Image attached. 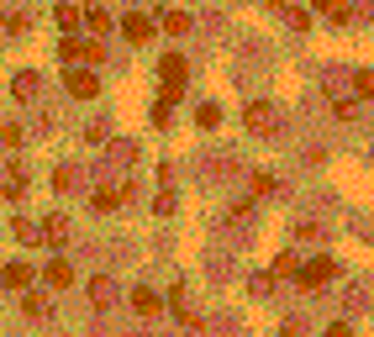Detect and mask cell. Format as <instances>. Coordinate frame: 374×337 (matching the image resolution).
<instances>
[{
  "label": "cell",
  "mask_w": 374,
  "mask_h": 337,
  "mask_svg": "<svg viewBox=\"0 0 374 337\" xmlns=\"http://www.w3.org/2000/svg\"><path fill=\"white\" fill-rule=\"evenodd\" d=\"M311 6H316V11H338L343 0H311Z\"/></svg>",
  "instance_id": "31"
},
{
  "label": "cell",
  "mask_w": 374,
  "mask_h": 337,
  "mask_svg": "<svg viewBox=\"0 0 374 337\" xmlns=\"http://www.w3.org/2000/svg\"><path fill=\"white\" fill-rule=\"evenodd\" d=\"M132 311H137V316H158V311H164V301H158V295L153 290H132Z\"/></svg>",
  "instance_id": "7"
},
{
  "label": "cell",
  "mask_w": 374,
  "mask_h": 337,
  "mask_svg": "<svg viewBox=\"0 0 374 337\" xmlns=\"http://www.w3.org/2000/svg\"><path fill=\"white\" fill-rule=\"evenodd\" d=\"M332 274H338V264H332V259H311V264H306L296 279H301V290H322Z\"/></svg>",
  "instance_id": "2"
},
{
  "label": "cell",
  "mask_w": 374,
  "mask_h": 337,
  "mask_svg": "<svg viewBox=\"0 0 374 337\" xmlns=\"http://www.w3.org/2000/svg\"><path fill=\"white\" fill-rule=\"evenodd\" d=\"M21 311H26V316H48V295H26Z\"/></svg>",
  "instance_id": "20"
},
{
  "label": "cell",
  "mask_w": 374,
  "mask_h": 337,
  "mask_svg": "<svg viewBox=\"0 0 374 337\" xmlns=\"http://www.w3.org/2000/svg\"><path fill=\"white\" fill-rule=\"evenodd\" d=\"M43 279H48V285H53V290H69V285H74V269H69V264H63V259H53V264L43 269Z\"/></svg>",
  "instance_id": "8"
},
{
  "label": "cell",
  "mask_w": 374,
  "mask_h": 337,
  "mask_svg": "<svg viewBox=\"0 0 374 337\" xmlns=\"http://www.w3.org/2000/svg\"><path fill=\"white\" fill-rule=\"evenodd\" d=\"M169 306H175V316L185 321V327H200V316L190 311V301H185V285H175V295H169Z\"/></svg>",
  "instance_id": "10"
},
{
  "label": "cell",
  "mask_w": 374,
  "mask_h": 337,
  "mask_svg": "<svg viewBox=\"0 0 374 337\" xmlns=\"http://www.w3.org/2000/svg\"><path fill=\"white\" fill-rule=\"evenodd\" d=\"M158 26H164L169 37H185V32H190V16H185V11H164V21H158Z\"/></svg>",
  "instance_id": "13"
},
{
  "label": "cell",
  "mask_w": 374,
  "mask_h": 337,
  "mask_svg": "<svg viewBox=\"0 0 374 337\" xmlns=\"http://www.w3.org/2000/svg\"><path fill=\"white\" fill-rule=\"evenodd\" d=\"M116 200H127L122 190H95V195H90V206H95V211H116Z\"/></svg>",
  "instance_id": "18"
},
{
  "label": "cell",
  "mask_w": 374,
  "mask_h": 337,
  "mask_svg": "<svg viewBox=\"0 0 374 337\" xmlns=\"http://www.w3.org/2000/svg\"><path fill=\"white\" fill-rule=\"evenodd\" d=\"M85 26H90V32H95V37H105V32H111V11L90 6V11H85Z\"/></svg>",
  "instance_id": "12"
},
{
  "label": "cell",
  "mask_w": 374,
  "mask_h": 337,
  "mask_svg": "<svg viewBox=\"0 0 374 337\" xmlns=\"http://www.w3.org/2000/svg\"><path fill=\"white\" fill-rule=\"evenodd\" d=\"M21 190H26V180H21V169H11V174H6V195H21Z\"/></svg>",
  "instance_id": "24"
},
{
  "label": "cell",
  "mask_w": 374,
  "mask_h": 337,
  "mask_svg": "<svg viewBox=\"0 0 374 337\" xmlns=\"http://www.w3.org/2000/svg\"><path fill=\"white\" fill-rule=\"evenodd\" d=\"M48 232H43V227H37V222H26V217H16V242H43Z\"/></svg>",
  "instance_id": "15"
},
{
  "label": "cell",
  "mask_w": 374,
  "mask_h": 337,
  "mask_svg": "<svg viewBox=\"0 0 374 337\" xmlns=\"http://www.w3.org/2000/svg\"><path fill=\"white\" fill-rule=\"evenodd\" d=\"M6 32H11V37L26 32V16H21V11H11V16H6Z\"/></svg>",
  "instance_id": "26"
},
{
  "label": "cell",
  "mask_w": 374,
  "mask_h": 337,
  "mask_svg": "<svg viewBox=\"0 0 374 337\" xmlns=\"http://www.w3.org/2000/svg\"><path fill=\"white\" fill-rule=\"evenodd\" d=\"M122 32H127V43H148V37H153V21L142 16V11H127V16H122Z\"/></svg>",
  "instance_id": "5"
},
{
  "label": "cell",
  "mask_w": 374,
  "mask_h": 337,
  "mask_svg": "<svg viewBox=\"0 0 374 337\" xmlns=\"http://www.w3.org/2000/svg\"><path fill=\"white\" fill-rule=\"evenodd\" d=\"M79 21H85V11H79V6H58V26H63V32H74Z\"/></svg>",
  "instance_id": "19"
},
{
  "label": "cell",
  "mask_w": 374,
  "mask_h": 337,
  "mask_svg": "<svg viewBox=\"0 0 374 337\" xmlns=\"http://www.w3.org/2000/svg\"><path fill=\"white\" fill-rule=\"evenodd\" d=\"M111 158L116 164H132V142H111Z\"/></svg>",
  "instance_id": "28"
},
{
  "label": "cell",
  "mask_w": 374,
  "mask_h": 337,
  "mask_svg": "<svg viewBox=\"0 0 374 337\" xmlns=\"http://www.w3.org/2000/svg\"><path fill=\"white\" fill-rule=\"evenodd\" d=\"M274 274H301V259H296V253H279V259H274Z\"/></svg>",
  "instance_id": "21"
},
{
  "label": "cell",
  "mask_w": 374,
  "mask_h": 337,
  "mask_svg": "<svg viewBox=\"0 0 374 337\" xmlns=\"http://www.w3.org/2000/svg\"><path fill=\"white\" fill-rule=\"evenodd\" d=\"M63 63H100V43H79V37H63L58 43Z\"/></svg>",
  "instance_id": "1"
},
{
  "label": "cell",
  "mask_w": 374,
  "mask_h": 337,
  "mask_svg": "<svg viewBox=\"0 0 374 337\" xmlns=\"http://www.w3.org/2000/svg\"><path fill=\"white\" fill-rule=\"evenodd\" d=\"M69 95H74V100H95V95H100V74L74 69V74H69Z\"/></svg>",
  "instance_id": "3"
},
{
  "label": "cell",
  "mask_w": 374,
  "mask_h": 337,
  "mask_svg": "<svg viewBox=\"0 0 374 337\" xmlns=\"http://www.w3.org/2000/svg\"><path fill=\"white\" fill-rule=\"evenodd\" d=\"M195 127L217 132V127H222V105H200V111H195Z\"/></svg>",
  "instance_id": "16"
},
{
  "label": "cell",
  "mask_w": 374,
  "mask_h": 337,
  "mask_svg": "<svg viewBox=\"0 0 374 337\" xmlns=\"http://www.w3.org/2000/svg\"><path fill=\"white\" fill-rule=\"evenodd\" d=\"M43 232H48V242H53V248H58V242H69V222H63V217H48V227H43Z\"/></svg>",
  "instance_id": "17"
},
{
  "label": "cell",
  "mask_w": 374,
  "mask_h": 337,
  "mask_svg": "<svg viewBox=\"0 0 374 337\" xmlns=\"http://www.w3.org/2000/svg\"><path fill=\"white\" fill-rule=\"evenodd\" d=\"M0 279H6V290H26V285H32V269H26V264H6Z\"/></svg>",
  "instance_id": "11"
},
{
  "label": "cell",
  "mask_w": 374,
  "mask_h": 337,
  "mask_svg": "<svg viewBox=\"0 0 374 337\" xmlns=\"http://www.w3.org/2000/svg\"><path fill=\"white\" fill-rule=\"evenodd\" d=\"M158 74H164V85H185V53H164V63H158Z\"/></svg>",
  "instance_id": "6"
},
{
  "label": "cell",
  "mask_w": 374,
  "mask_h": 337,
  "mask_svg": "<svg viewBox=\"0 0 374 337\" xmlns=\"http://www.w3.org/2000/svg\"><path fill=\"white\" fill-rule=\"evenodd\" d=\"M285 16H290V26H296V32H306V26H311V16H306V11H290V6H285Z\"/></svg>",
  "instance_id": "29"
},
{
  "label": "cell",
  "mask_w": 374,
  "mask_h": 337,
  "mask_svg": "<svg viewBox=\"0 0 374 337\" xmlns=\"http://www.w3.org/2000/svg\"><path fill=\"white\" fill-rule=\"evenodd\" d=\"M90 301H95V311H105V306L116 301V285L105 274H95V279H90Z\"/></svg>",
  "instance_id": "9"
},
{
  "label": "cell",
  "mask_w": 374,
  "mask_h": 337,
  "mask_svg": "<svg viewBox=\"0 0 374 337\" xmlns=\"http://www.w3.org/2000/svg\"><path fill=\"white\" fill-rule=\"evenodd\" d=\"M0 142H6V147H21V127H11V121H6V127H0Z\"/></svg>",
  "instance_id": "25"
},
{
  "label": "cell",
  "mask_w": 374,
  "mask_h": 337,
  "mask_svg": "<svg viewBox=\"0 0 374 337\" xmlns=\"http://www.w3.org/2000/svg\"><path fill=\"white\" fill-rule=\"evenodd\" d=\"M253 195H274V174H253Z\"/></svg>",
  "instance_id": "23"
},
{
  "label": "cell",
  "mask_w": 374,
  "mask_h": 337,
  "mask_svg": "<svg viewBox=\"0 0 374 337\" xmlns=\"http://www.w3.org/2000/svg\"><path fill=\"white\" fill-rule=\"evenodd\" d=\"M353 90H358V95H374V74L358 69V74H353Z\"/></svg>",
  "instance_id": "22"
},
{
  "label": "cell",
  "mask_w": 374,
  "mask_h": 337,
  "mask_svg": "<svg viewBox=\"0 0 374 337\" xmlns=\"http://www.w3.org/2000/svg\"><path fill=\"white\" fill-rule=\"evenodd\" d=\"M11 90H16V100H32V95H37V74H32V69H21L16 79H11Z\"/></svg>",
  "instance_id": "14"
},
{
  "label": "cell",
  "mask_w": 374,
  "mask_h": 337,
  "mask_svg": "<svg viewBox=\"0 0 374 337\" xmlns=\"http://www.w3.org/2000/svg\"><path fill=\"white\" fill-rule=\"evenodd\" d=\"M327 337H353V327H348V321H332V327H327Z\"/></svg>",
  "instance_id": "30"
},
{
  "label": "cell",
  "mask_w": 374,
  "mask_h": 337,
  "mask_svg": "<svg viewBox=\"0 0 374 337\" xmlns=\"http://www.w3.org/2000/svg\"><path fill=\"white\" fill-rule=\"evenodd\" d=\"M53 190H74V169H58V174H53Z\"/></svg>",
  "instance_id": "27"
},
{
  "label": "cell",
  "mask_w": 374,
  "mask_h": 337,
  "mask_svg": "<svg viewBox=\"0 0 374 337\" xmlns=\"http://www.w3.org/2000/svg\"><path fill=\"white\" fill-rule=\"evenodd\" d=\"M243 121H248V132H259V138H264V132H274V127H279V121H274V111H269L264 100H253L248 111H243Z\"/></svg>",
  "instance_id": "4"
}]
</instances>
